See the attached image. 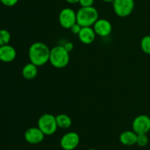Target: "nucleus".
<instances>
[{
    "label": "nucleus",
    "instance_id": "nucleus-22",
    "mask_svg": "<svg viewBox=\"0 0 150 150\" xmlns=\"http://www.w3.org/2000/svg\"><path fill=\"white\" fill-rule=\"evenodd\" d=\"M63 46H64V48H65V49L67 50L69 53L71 52V51L73 50V48H74V45H73V44L71 42H66V43L64 44Z\"/></svg>",
    "mask_w": 150,
    "mask_h": 150
},
{
    "label": "nucleus",
    "instance_id": "nucleus-8",
    "mask_svg": "<svg viewBox=\"0 0 150 150\" xmlns=\"http://www.w3.org/2000/svg\"><path fill=\"white\" fill-rule=\"evenodd\" d=\"M80 137L76 132H69L64 134L60 140V146L64 150H73L79 144Z\"/></svg>",
    "mask_w": 150,
    "mask_h": 150
},
{
    "label": "nucleus",
    "instance_id": "nucleus-5",
    "mask_svg": "<svg viewBox=\"0 0 150 150\" xmlns=\"http://www.w3.org/2000/svg\"><path fill=\"white\" fill-rule=\"evenodd\" d=\"M134 0H114L113 8L116 14L121 18L130 16L134 10Z\"/></svg>",
    "mask_w": 150,
    "mask_h": 150
},
{
    "label": "nucleus",
    "instance_id": "nucleus-2",
    "mask_svg": "<svg viewBox=\"0 0 150 150\" xmlns=\"http://www.w3.org/2000/svg\"><path fill=\"white\" fill-rule=\"evenodd\" d=\"M49 62L51 65L56 68H64L70 62V53L63 45L54 47L50 51Z\"/></svg>",
    "mask_w": 150,
    "mask_h": 150
},
{
    "label": "nucleus",
    "instance_id": "nucleus-12",
    "mask_svg": "<svg viewBox=\"0 0 150 150\" xmlns=\"http://www.w3.org/2000/svg\"><path fill=\"white\" fill-rule=\"evenodd\" d=\"M16 51L12 45L0 46V60L3 62H11L16 59Z\"/></svg>",
    "mask_w": 150,
    "mask_h": 150
},
{
    "label": "nucleus",
    "instance_id": "nucleus-14",
    "mask_svg": "<svg viewBox=\"0 0 150 150\" xmlns=\"http://www.w3.org/2000/svg\"><path fill=\"white\" fill-rule=\"evenodd\" d=\"M38 66L32 63H28L22 69V76L26 80L34 79L38 75Z\"/></svg>",
    "mask_w": 150,
    "mask_h": 150
},
{
    "label": "nucleus",
    "instance_id": "nucleus-24",
    "mask_svg": "<svg viewBox=\"0 0 150 150\" xmlns=\"http://www.w3.org/2000/svg\"><path fill=\"white\" fill-rule=\"evenodd\" d=\"M102 1H105V2H108V3H109V2H114V0H102Z\"/></svg>",
    "mask_w": 150,
    "mask_h": 150
},
{
    "label": "nucleus",
    "instance_id": "nucleus-1",
    "mask_svg": "<svg viewBox=\"0 0 150 150\" xmlns=\"http://www.w3.org/2000/svg\"><path fill=\"white\" fill-rule=\"evenodd\" d=\"M50 51L51 49H49L43 42H34L29 48V58L30 62L38 67L44 65L49 62Z\"/></svg>",
    "mask_w": 150,
    "mask_h": 150
},
{
    "label": "nucleus",
    "instance_id": "nucleus-17",
    "mask_svg": "<svg viewBox=\"0 0 150 150\" xmlns=\"http://www.w3.org/2000/svg\"><path fill=\"white\" fill-rule=\"evenodd\" d=\"M141 48L144 53L150 54V35H146L141 40Z\"/></svg>",
    "mask_w": 150,
    "mask_h": 150
},
{
    "label": "nucleus",
    "instance_id": "nucleus-13",
    "mask_svg": "<svg viewBox=\"0 0 150 150\" xmlns=\"http://www.w3.org/2000/svg\"><path fill=\"white\" fill-rule=\"evenodd\" d=\"M138 134L134 131L126 130L122 132L120 136V141L123 145L125 146H133L136 144Z\"/></svg>",
    "mask_w": 150,
    "mask_h": 150
},
{
    "label": "nucleus",
    "instance_id": "nucleus-9",
    "mask_svg": "<svg viewBox=\"0 0 150 150\" xmlns=\"http://www.w3.org/2000/svg\"><path fill=\"white\" fill-rule=\"evenodd\" d=\"M24 138L26 142L31 144H38L44 140L45 134L39 127H30L24 133Z\"/></svg>",
    "mask_w": 150,
    "mask_h": 150
},
{
    "label": "nucleus",
    "instance_id": "nucleus-19",
    "mask_svg": "<svg viewBox=\"0 0 150 150\" xmlns=\"http://www.w3.org/2000/svg\"><path fill=\"white\" fill-rule=\"evenodd\" d=\"M95 0H79V4L81 7H92L93 6Z\"/></svg>",
    "mask_w": 150,
    "mask_h": 150
},
{
    "label": "nucleus",
    "instance_id": "nucleus-3",
    "mask_svg": "<svg viewBox=\"0 0 150 150\" xmlns=\"http://www.w3.org/2000/svg\"><path fill=\"white\" fill-rule=\"evenodd\" d=\"M98 12L96 8L92 7H81L76 13V21L82 27L92 26L98 20Z\"/></svg>",
    "mask_w": 150,
    "mask_h": 150
},
{
    "label": "nucleus",
    "instance_id": "nucleus-23",
    "mask_svg": "<svg viewBox=\"0 0 150 150\" xmlns=\"http://www.w3.org/2000/svg\"><path fill=\"white\" fill-rule=\"evenodd\" d=\"M65 1L70 4H76L79 2V0H65Z\"/></svg>",
    "mask_w": 150,
    "mask_h": 150
},
{
    "label": "nucleus",
    "instance_id": "nucleus-21",
    "mask_svg": "<svg viewBox=\"0 0 150 150\" xmlns=\"http://www.w3.org/2000/svg\"><path fill=\"white\" fill-rule=\"evenodd\" d=\"M81 29H82V26H81L80 24H79L77 22H76V23H75L71 28H70L71 32H73V34H75V35H79V32H80L81 30Z\"/></svg>",
    "mask_w": 150,
    "mask_h": 150
},
{
    "label": "nucleus",
    "instance_id": "nucleus-16",
    "mask_svg": "<svg viewBox=\"0 0 150 150\" xmlns=\"http://www.w3.org/2000/svg\"><path fill=\"white\" fill-rule=\"evenodd\" d=\"M11 39V35L7 29L0 30V46L8 45Z\"/></svg>",
    "mask_w": 150,
    "mask_h": 150
},
{
    "label": "nucleus",
    "instance_id": "nucleus-20",
    "mask_svg": "<svg viewBox=\"0 0 150 150\" xmlns=\"http://www.w3.org/2000/svg\"><path fill=\"white\" fill-rule=\"evenodd\" d=\"M0 1L7 7H13L17 4L18 0H0Z\"/></svg>",
    "mask_w": 150,
    "mask_h": 150
},
{
    "label": "nucleus",
    "instance_id": "nucleus-6",
    "mask_svg": "<svg viewBox=\"0 0 150 150\" xmlns=\"http://www.w3.org/2000/svg\"><path fill=\"white\" fill-rule=\"evenodd\" d=\"M59 21L60 25L64 29H70L76 21V13L71 8H64L61 10L59 15Z\"/></svg>",
    "mask_w": 150,
    "mask_h": 150
},
{
    "label": "nucleus",
    "instance_id": "nucleus-25",
    "mask_svg": "<svg viewBox=\"0 0 150 150\" xmlns=\"http://www.w3.org/2000/svg\"><path fill=\"white\" fill-rule=\"evenodd\" d=\"M87 150H96V149H87Z\"/></svg>",
    "mask_w": 150,
    "mask_h": 150
},
{
    "label": "nucleus",
    "instance_id": "nucleus-18",
    "mask_svg": "<svg viewBox=\"0 0 150 150\" xmlns=\"http://www.w3.org/2000/svg\"><path fill=\"white\" fill-rule=\"evenodd\" d=\"M149 143V138L146 136V134H139L138 135L137 142L136 144L139 146H145Z\"/></svg>",
    "mask_w": 150,
    "mask_h": 150
},
{
    "label": "nucleus",
    "instance_id": "nucleus-15",
    "mask_svg": "<svg viewBox=\"0 0 150 150\" xmlns=\"http://www.w3.org/2000/svg\"><path fill=\"white\" fill-rule=\"evenodd\" d=\"M56 120L57 126L61 129H67L72 125L71 119L67 114H59L56 117Z\"/></svg>",
    "mask_w": 150,
    "mask_h": 150
},
{
    "label": "nucleus",
    "instance_id": "nucleus-7",
    "mask_svg": "<svg viewBox=\"0 0 150 150\" xmlns=\"http://www.w3.org/2000/svg\"><path fill=\"white\" fill-rule=\"evenodd\" d=\"M132 128L138 135L146 134L150 131V118L144 114L137 116L132 123Z\"/></svg>",
    "mask_w": 150,
    "mask_h": 150
},
{
    "label": "nucleus",
    "instance_id": "nucleus-10",
    "mask_svg": "<svg viewBox=\"0 0 150 150\" xmlns=\"http://www.w3.org/2000/svg\"><path fill=\"white\" fill-rule=\"evenodd\" d=\"M93 29L97 35L107 37L112 32V25L106 19H99L93 25Z\"/></svg>",
    "mask_w": 150,
    "mask_h": 150
},
{
    "label": "nucleus",
    "instance_id": "nucleus-4",
    "mask_svg": "<svg viewBox=\"0 0 150 150\" xmlns=\"http://www.w3.org/2000/svg\"><path fill=\"white\" fill-rule=\"evenodd\" d=\"M38 127L45 136H51L54 134L58 128L56 117L51 114H42L38 121Z\"/></svg>",
    "mask_w": 150,
    "mask_h": 150
},
{
    "label": "nucleus",
    "instance_id": "nucleus-11",
    "mask_svg": "<svg viewBox=\"0 0 150 150\" xmlns=\"http://www.w3.org/2000/svg\"><path fill=\"white\" fill-rule=\"evenodd\" d=\"M78 36H79V40L82 43L89 45L95 41L96 33L93 28H92L91 26H85V27H82L81 30L79 32Z\"/></svg>",
    "mask_w": 150,
    "mask_h": 150
}]
</instances>
